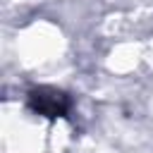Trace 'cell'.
Here are the masks:
<instances>
[{"label":"cell","instance_id":"obj_1","mask_svg":"<svg viewBox=\"0 0 153 153\" xmlns=\"http://www.w3.org/2000/svg\"><path fill=\"white\" fill-rule=\"evenodd\" d=\"M31 105L41 112V115H48V117H60L65 115V110L69 108V100L60 93V91H33L31 93Z\"/></svg>","mask_w":153,"mask_h":153}]
</instances>
